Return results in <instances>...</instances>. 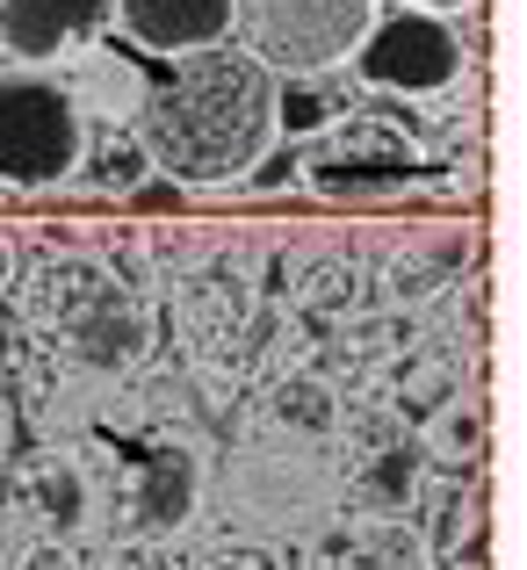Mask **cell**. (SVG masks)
Returning <instances> with one entry per match:
<instances>
[{"label":"cell","mask_w":527,"mask_h":570,"mask_svg":"<svg viewBox=\"0 0 527 570\" xmlns=\"http://www.w3.org/2000/svg\"><path fill=\"white\" fill-rule=\"evenodd\" d=\"M427 14H456V8H470V0H419Z\"/></svg>","instance_id":"cell-15"},{"label":"cell","mask_w":527,"mask_h":570,"mask_svg":"<svg viewBox=\"0 0 527 570\" xmlns=\"http://www.w3.org/2000/svg\"><path fill=\"white\" fill-rule=\"evenodd\" d=\"M109 14H116V0H0V43H8V58H22V66H43V58H58L72 37L101 29Z\"/></svg>","instance_id":"cell-6"},{"label":"cell","mask_w":527,"mask_h":570,"mask_svg":"<svg viewBox=\"0 0 527 570\" xmlns=\"http://www.w3.org/2000/svg\"><path fill=\"white\" fill-rule=\"evenodd\" d=\"M354 153H319L311 159V181L333 188V195H375V188H404L419 174V159L404 153L398 138H369L361 124H348Z\"/></svg>","instance_id":"cell-7"},{"label":"cell","mask_w":527,"mask_h":570,"mask_svg":"<svg viewBox=\"0 0 527 570\" xmlns=\"http://www.w3.org/2000/svg\"><path fill=\"white\" fill-rule=\"evenodd\" d=\"M340 116H348V87L333 72H290V80H275V130L282 138H319Z\"/></svg>","instance_id":"cell-9"},{"label":"cell","mask_w":527,"mask_h":570,"mask_svg":"<svg viewBox=\"0 0 527 570\" xmlns=\"http://www.w3.org/2000/svg\"><path fill=\"white\" fill-rule=\"evenodd\" d=\"M22 570H66V557H58V549H37V557H29Z\"/></svg>","instance_id":"cell-14"},{"label":"cell","mask_w":527,"mask_h":570,"mask_svg":"<svg viewBox=\"0 0 527 570\" xmlns=\"http://www.w3.org/2000/svg\"><path fill=\"white\" fill-rule=\"evenodd\" d=\"M66 340H72V354H80V362L116 368V362H130V354H138V311L116 304V296H95V304H80L66 318Z\"/></svg>","instance_id":"cell-10"},{"label":"cell","mask_w":527,"mask_h":570,"mask_svg":"<svg viewBox=\"0 0 527 570\" xmlns=\"http://www.w3.org/2000/svg\"><path fill=\"white\" fill-rule=\"evenodd\" d=\"M138 217H174L180 209V181H167V174H145V181H130V195H124Z\"/></svg>","instance_id":"cell-11"},{"label":"cell","mask_w":527,"mask_h":570,"mask_svg":"<svg viewBox=\"0 0 527 570\" xmlns=\"http://www.w3.org/2000/svg\"><path fill=\"white\" fill-rule=\"evenodd\" d=\"M138 109V145L153 167H167L180 188H224L246 181L253 159L275 138V72L253 66L232 43L188 51L180 72L145 87Z\"/></svg>","instance_id":"cell-1"},{"label":"cell","mask_w":527,"mask_h":570,"mask_svg":"<svg viewBox=\"0 0 527 570\" xmlns=\"http://www.w3.org/2000/svg\"><path fill=\"white\" fill-rule=\"evenodd\" d=\"M80 159V109L58 80L0 72V181L8 188H58Z\"/></svg>","instance_id":"cell-3"},{"label":"cell","mask_w":527,"mask_h":570,"mask_svg":"<svg viewBox=\"0 0 527 570\" xmlns=\"http://www.w3.org/2000/svg\"><path fill=\"white\" fill-rule=\"evenodd\" d=\"M369 22H375V0H232V29H246L238 51L253 66H267L275 80L333 72L340 58H354Z\"/></svg>","instance_id":"cell-2"},{"label":"cell","mask_w":527,"mask_h":570,"mask_svg":"<svg viewBox=\"0 0 527 570\" xmlns=\"http://www.w3.org/2000/svg\"><path fill=\"white\" fill-rule=\"evenodd\" d=\"M296 174H304V167H296V153H261V159H253V174H246V188H290Z\"/></svg>","instance_id":"cell-12"},{"label":"cell","mask_w":527,"mask_h":570,"mask_svg":"<svg viewBox=\"0 0 527 570\" xmlns=\"http://www.w3.org/2000/svg\"><path fill=\"white\" fill-rule=\"evenodd\" d=\"M412 470H419V455H412V448H390V455L375 462V491H390V499H404V484H412Z\"/></svg>","instance_id":"cell-13"},{"label":"cell","mask_w":527,"mask_h":570,"mask_svg":"<svg viewBox=\"0 0 527 570\" xmlns=\"http://www.w3.org/2000/svg\"><path fill=\"white\" fill-rule=\"evenodd\" d=\"M130 51L145 58H188L232 37V0H116Z\"/></svg>","instance_id":"cell-5"},{"label":"cell","mask_w":527,"mask_h":570,"mask_svg":"<svg viewBox=\"0 0 527 570\" xmlns=\"http://www.w3.org/2000/svg\"><path fill=\"white\" fill-rule=\"evenodd\" d=\"M354 72L369 87H390V95H441L462 72V37L448 14H427V8L375 14L354 43Z\"/></svg>","instance_id":"cell-4"},{"label":"cell","mask_w":527,"mask_h":570,"mask_svg":"<svg viewBox=\"0 0 527 570\" xmlns=\"http://www.w3.org/2000/svg\"><path fill=\"white\" fill-rule=\"evenodd\" d=\"M195 505V462L180 448H153L138 491H130V528L138 534H174Z\"/></svg>","instance_id":"cell-8"},{"label":"cell","mask_w":527,"mask_h":570,"mask_svg":"<svg viewBox=\"0 0 527 570\" xmlns=\"http://www.w3.org/2000/svg\"><path fill=\"white\" fill-rule=\"evenodd\" d=\"M0 433H8V412H0Z\"/></svg>","instance_id":"cell-16"}]
</instances>
